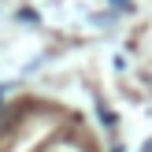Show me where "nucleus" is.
I'll return each instance as SVG.
<instances>
[]
</instances>
